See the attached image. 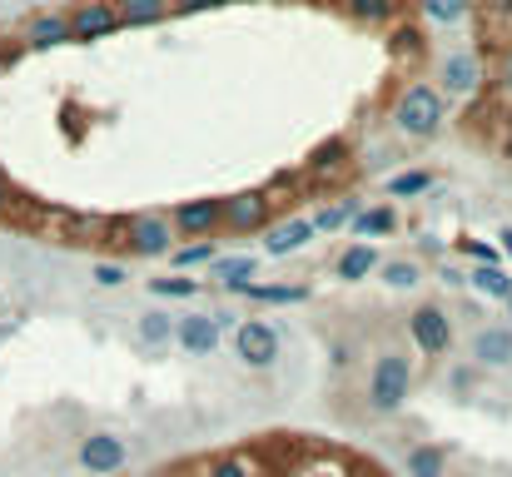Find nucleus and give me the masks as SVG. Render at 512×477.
Masks as SVG:
<instances>
[{
  "instance_id": "obj_1",
  "label": "nucleus",
  "mask_w": 512,
  "mask_h": 477,
  "mask_svg": "<svg viewBox=\"0 0 512 477\" xmlns=\"http://www.w3.org/2000/svg\"><path fill=\"white\" fill-rule=\"evenodd\" d=\"M443 125H448V100H443L438 85L418 80V85H408L398 95V105H393V130L398 135H408V140H438Z\"/></svg>"
},
{
  "instance_id": "obj_2",
  "label": "nucleus",
  "mask_w": 512,
  "mask_h": 477,
  "mask_svg": "<svg viewBox=\"0 0 512 477\" xmlns=\"http://www.w3.org/2000/svg\"><path fill=\"white\" fill-rule=\"evenodd\" d=\"M413 398V358L403 348H378L368 368V408L373 413H403Z\"/></svg>"
},
{
  "instance_id": "obj_3",
  "label": "nucleus",
  "mask_w": 512,
  "mask_h": 477,
  "mask_svg": "<svg viewBox=\"0 0 512 477\" xmlns=\"http://www.w3.org/2000/svg\"><path fill=\"white\" fill-rule=\"evenodd\" d=\"M284 353V338L269 318H239L234 323V358L244 368H274Z\"/></svg>"
},
{
  "instance_id": "obj_4",
  "label": "nucleus",
  "mask_w": 512,
  "mask_h": 477,
  "mask_svg": "<svg viewBox=\"0 0 512 477\" xmlns=\"http://www.w3.org/2000/svg\"><path fill=\"white\" fill-rule=\"evenodd\" d=\"M75 463L90 477H115V473H125V463H130V443L120 433H110V428H95V433L80 438Z\"/></svg>"
},
{
  "instance_id": "obj_5",
  "label": "nucleus",
  "mask_w": 512,
  "mask_h": 477,
  "mask_svg": "<svg viewBox=\"0 0 512 477\" xmlns=\"http://www.w3.org/2000/svg\"><path fill=\"white\" fill-rule=\"evenodd\" d=\"M120 239H125V249H130L135 259H170L174 254L170 214H135V219H125Z\"/></svg>"
},
{
  "instance_id": "obj_6",
  "label": "nucleus",
  "mask_w": 512,
  "mask_h": 477,
  "mask_svg": "<svg viewBox=\"0 0 512 477\" xmlns=\"http://www.w3.org/2000/svg\"><path fill=\"white\" fill-rule=\"evenodd\" d=\"M170 224H174V239L199 244V239H209V234H219V229H224V199H219V194L184 199V204H174L170 209Z\"/></svg>"
},
{
  "instance_id": "obj_7",
  "label": "nucleus",
  "mask_w": 512,
  "mask_h": 477,
  "mask_svg": "<svg viewBox=\"0 0 512 477\" xmlns=\"http://www.w3.org/2000/svg\"><path fill=\"white\" fill-rule=\"evenodd\" d=\"M408 338H413V348L423 358H443L453 348V318H448V309L443 304H418L408 314Z\"/></svg>"
},
{
  "instance_id": "obj_8",
  "label": "nucleus",
  "mask_w": 512,
  "mask_h": 477,
  "mask_svg": "<svg viewBox=\"0 0 512 477\" xmlns=\"http://www.w3.org/2000/svg\"><path fill=\"white\" fill-rule=\"evenodd\" d=\"M274 224V199L269 189H239L224 199V229L229 234H264Z\"/></svg>"
},
{
  "instance_id": "obj_9",
  "label": "nucleus",
  "mask_w": 512,
  "mask_h": 477,
  "mask_svg": "<svg viewBox=\"0 0 512 477\" xmlns=\"http://www.w3.org/2000/svg\"><path fill=\"white\" fill-rule=\"evenodd\" d=\"M70 15V45H95V40H110L120 30V10L115 0H80Z\"/></svg>"
},
{
  "instance_id": "obj_10",
  "label": "nucleus",
  "mask_w": 512,
  "mask_h": 477,
  "mask_svg": "<svg viewBox=\"0 0 512 477\" xmlns=\"http://www.w3.org/2000/svg\"><path fill=\"white\" fill-rule=\"evenodd\" d=\"M468 363H473V368H488V373L512 368V328L508 323H483V328L468 338Z\"/></svg>"
},
{
  "instance_id": "obj_11",
  "label": "nucleus",
  "mask_w": 512,
  "mask_h": 477,
  "mask_svg": "<svg viewBox=\"0 0 512 477\" xmlns=\"http://www.w3.org/2000/svg\"><path fill=\"white\" fill-rule=\"evenodd\" d=\"M438 90H443V100H448V95H478V90H483V60H478L473 50L443 55V65H438Z\"/></svg>"
},
{
  "instance_id": "obj_12",
  "label": "nucleus",
  "mask_w": 512,
  "mask_h": 477,
  "mask_svg": "<svg viewBox=\"0 0 512 477\" xmlns=\"http://www.w3.org/2000/svg\"><path fill=\"white\" fill-rule=\"evenodd\" d=\"M174 343L189 353V358H209L219 348V328H214V314H184L174 318Z\"/></svg>"
},
{
  "instance_id": "obj_13",
  "label": "nucleus",
  "mask_w": 512,
  "mask_h": 477,
  "mask_svg": "<svg viewBox=\"0 0 512 477\" xmlns=\"http://www.w3.org/2000/svg\"><path fill=\"white\" fill-rule=\"evenodd\" d=\"M314 234H319L314 219H284V224H269V229H264V254H269V259H289V254H299Z\"/></svg>"
},
{
  "instance_id": "obj_14",
  "label": "nucleus",
  "mask_w": 512,
  "mask_h": 477,
  "mask_svg": "<svg viewBox=\"0 0 512 477\" xmlns=\"http://www.w3.org/2000/svg\"><path fill=\"white\" fill-rule=\"evenodd\" d=\"M25 45L30 50H55V45H70V15L65 10H40L25 20Z\"/></svg>"
},
{
  "instance_id": "obj_15",
  "label": "nucleus",
  "mask_w": 512,
  "mask_h": 477,
  "mask_svg": "<svg viewBox=\"0 0 512 477\" xmlns=\"http://www.w3.org/2000/svg\"><path fill=\"white\" fill-rule=\"evenodd\" d=\"M388 234H398V209H393V204H363V209L353 214V239H358V244L388 239Z\"/></svg>"
},
{
  "instance_id": "obj_16",
  "label": "nucleus",
  "mask_w": 512,
  "mask_h": 477,
  "mask_svg": "<svg viewBox=\"0 0 512 477\" xmlns=\"http://www.w3.org/2000/svg\"><path fill=\"white\" fill-rule=\"evenodd\" d=\"M254 269H259L254 254H229V259H214V264H209V274H214V284H219L224 294H239L244 284H254Z\"/></svg>"
},
{
  "instance_id": "obj_17",
  "label": "nucleus",
  "mask_w": 512,
  "mask_h": 477,
  "mask_svg": "<svg viewBox=\"0 0 512 477\" xmlns=\"http://www.w3.org/2000/svg\"><path fill=\"white\" fill-rule=\"evenodd\" d=\"M378 264H383V254L373 244H348L339 254V264H334V274H339L343 284H363L368 274H378Z\"/></svg>"
},
{
  "instance_id": "obj_18",
  "label": "nucleus",
  "mask_w": 512,
  "mask_h": 477,
  "mask_svg": "<svg viewBox=\"0 0 512 477\" xmlns=\"http://www.w3.org/2000/svg\"><path fill=\"white\" fill-rule=\"evenodd\" d=\"M120 10V30H150L160 20H170V0H115Z\"/></svg>"
},
{
  "instance_id": "obj_19",
  "label": "nucleus",
  "mask_w": 512,
  "mask_h": 477,
  "mask_svg": "<svg viewBox=\"0 0 512 477\" xmlns=\"http://www.w3.org/2000/svg\"><path fill=\"white\" fill-rule=\"evenodd\" d=\"M348 159H353V145H348L343 135H334V140H324V145H314V150H309V159H304V174H314V179L339 174Z\"/></svg>"
},
{
  "instance_id": "obj_20",
  "label": "nucleus",
  "mask_w": 512,
  "mask_h": 477,
  "mask_svg": "<svg viewBox=\"0 0 512 477\" xmlns=\"http://www.w3.org/2000/svg\"><path fill=\"white\" fill-rule=\"evenodd\" d=\"M468 289H478L483 299L508 304L512 299V274L503 269V264H473V269H468Z\"/></svg>"
},
{
  "instance_id": "obj_21",
  "label": "nucleus",
  "mask_w": 512,
  "mask_h": 477,
  "mask_svg": "<svg viewBox=\"0 0 512 477\" xmlns=\"http://www.w3.org/2000/svg\"><path fill=\"white\" fill-rule=\"evenodd\" d=\"M403 477H448V448H438V443H418V448H408Z\"/></svg>"
},
{
  "instance_id": "obj_22",
  "label": "nucleus",
  "mask_w": 512,
  "mask_h": 477,
  "mask_svg": "<svg viewBox=\"0 0 512 477\" xmlns=\"http://www.w3.org/2000/svg\"><path fill=\"white\" fill-rule=\"evenodd\" d=\"M403 5L408 0H343V10H348L353 25H393L403 15Z\"/></svg>"
},
{
  "instance_id": "obj_23",
  "label": "nucleus",
  "mask_w": 512,
  "mask_h": 477,
  "mask_svg": "<svg viewBox=\"0 0 512 477\" xmlns=\"http://www.w3.org/2000/svg\"><path fill=\"white\" fill-rule=\"evenodd\" d=\"M378 279H383L393 294H413L428 274H423V264H418V259H383V264H378Z\"/></svg>"
},
{
  "instance_id": "obj_24",
  "label": "nucleus",
  "mask_w": 512,
  "mask_h": 477,
  "mask_svg": "<svg viewBox=\"0 0 512 477\" xmlns=\"http://www.w3.org/2000/svg\"><path fill=\"white\" fill-rule=\"evenodd\" d=\"M239 294L254 299V304H304L314 289L309 284H244Z\"/></svg>"
},
{
  "instance_id": "obj_25",
  "label": "nucleus",
  "mask_w": 512,
  "mask_h": 477,
  "mask_svg": "<svg viewBox=\"0 0 512 477\" xmlns=\"http://www.w3.org/2000/svg\"><path fill=\"white\" fill-rule=\"evenodd\" d=\"M135 333H140V343H145L150 353H160V348L174 343V318L165 314V309H150V314L135 323Z\"/></svg>"
},
{
  "instance_id": "obj_26",
  "label": "nucleus",
  "mask_w": 512,
  "mask_h": 477,
  "mask_svg": "<svg viewBox=\"0 0 512 477\" xmlns=\"http://www.w3.org/2000/svg\"><path fill=\"white\" fill-rule=\"evenodd\" d=\"M219 254H214V239H199V244H174L170 264L179 274H189V269H209Z\"/></svg>"
},
{
  "instance_id": "obj_27",
  "label": "nucleus",
  "mask_w": 512,
  "mask_h": 477,
  "mask_svg": "<svg viewBox=\"0 0 512 477\" xmlns=\"http://www.w3.org/2000/svg\"><path fill=\"white\" fill-rule=\"evenodd\" d=\"M433 189V169H403L388 179V199H413V194H428Z\"/></svg>"
},
{
  "instance_id": "obj_28",
  "label": "nucleus",
  "mask_w": 512,
  "mask_h": 477,
  "mask_svg": "<svg viewBox=\"0 0 512 477\" xmlns=\"http://www.w3.org/2000/svg\"><path fill=\"white\" fill-rule=\"evenodd\" d=\"M418 10H423V20H433V25H458V20L473 10V0H418Z\"/></svg>"
},
{
  "instance_id": "obj_29",
  "label": "nucleus",
  "mask_w": 512,
  "mask_h": 477,
  "mask_svg": "<svg viewBox=\"0 0 512 477\" xmlns=\"http://www.w3.org/2000/svg\"><path fill=\"white\" fill-rule=\"evenodd\" d=\"M199 477H259V468L244 458V453H229V458H214V463H204Z\"/></svg>"
},
{
  "instance_id": "obj_30",
  "label": "nucleus",
  "mask_w": 512,
  "mask_h": 477,
  "mask_svg": "<svg viewBox=\"0 0 512 477\" xmlns=\"http://www.w3.org/2000/svg\"><path fill=\"white\" fill-rule=\"evenodd\" d=\"M150 294H155V299H194V294H199V279H184V274L150 279Z\"/></svg>"
},
{
  "instance_id": "obj_31",
  "label": "nucleus",
  "mask_w": 512,
  "mask_h": 477,
  "mask_svg": "<svg viewBox=\"0 0 512 477\" xmlns=\"http://www.w3.org/2000/svg\"><path fill=\"white\" fill-rule=\"evenodd\" d=\"M358 209H363L358 199H343V204H334V209H319V214H314V229H319V234H324V229H343Z\"/></svg>"
},
{
  "instance_id": "obj_32",
  "label": "nucleus",
  "mask_w": 512,
  "mask_h": 477,
  "mask_svg": "<svg viewBox=\"0 0 512 477\" xmlns=\"http://www.w3.org/2000/svg\"><path fill=\"white\" fill-rule=\"evenodd\" d=\"M90 279H95V284H100V289H120V284H130V269H125V264H120V259H100V264H95V274H90Z\"/></svg>"
},
{
  "instance_id": "obj_33",
  "label": "nucleus",
  "mask_w": 512,
  "mask_h": 477,
  "mask_svg": "<svg viewBox=\"0 0 512 477\" xmlns=\"http://www.w3.org/2000/svg\"><path fill=\"white\" fill-rule=\"evenodd\" d=\"M458 254L473 259V264H503L498 244H483V239H458Z\"/></svg>"
},
{
  "instance_id": "obj_34",
  "label": "nucleus",
  "mask_w": 512,
  "mask_h": 477,
  "mask_svg": "<svg viewBox=\"0 0 512 477\" xmlns=\"http://www.w3.org/2000/svg\"><path fill=\"white\" fill-rule=\"evenodd\" d=\"M224 0H170L174 15H204V10H219Z\"/></svg>"
},
{
  "instance_id": "obj_35",
  "label": "nucleus",
  "mask_w": 512,
  "mask_h": 477,
  "mask_svg": "<svg viewBox=\"0 0 512 477\" xmlns=\"http://www.w3.org/2000/svg\"><path fill=\"white\" fill-rule=\"evenodd\" d=\"M498 95L512 105V50H503V60H498Z\"/></svg>"
},
{
  "instance_id": "obj_36",
  "label": "nucleus",
  "mask_w": 512,
  "mask_h": 477,
  "mask_svg": "<svg viewBox=\"0 0 512 477\" xmlns=\"http://www.w3.org/2000/svg\"><path fill=\"white\" fill-rule=\"evenodd\" d=\"M393 50H398V55H418V30H408V25H403V30H398V40H393Z\"/></svg>"
},
{
  "instance_id": "obj_37",
  "label": "nucleus",
  "mask_w": 512,
  "mask_h": 477,
  "mask_svg": "<svg viewBox=\"0 0 512 477\" xmlns=\"http://www.w3.org/2000/svg\"><path fill=\"white\" fill-rule=\"evenodd\" d=\"M15 209V184H10V174L0 169V214H10Z\"/></svg>"
},
{
  "instance_id": "obj_38",
  "label": "nucleus",
  "mask_w": 512,
  "mask_h": 477,
  "mask_svg": "<svg viewBox=\"0 0 512 477\" xmlns=\"http://www.w3.org/2000/svg\"><path fill=\"white\" fill-rule=\"evenodd\" d=\"M443 284H453V289H463V284H468V274H458V269H443Z\"/></svg>"
},
{
  "instance_id": "obj_39",
  "label": "nucleus",
  "mask_w": 512,
  "mask_h": 477,
  "mask_svg": "<svg viewBox=\"0 0 512 477\" xmlns=\"http://www.w3.org/2000/svg\"><path fill=\"white\" fill-rule=\"evenodd\" d=\"M498 254H508V259H512V229H503V234H498Z\"/></svg>"
},
{
  "instance_id": "obj_40",
  "label": "nucleus",
  "mask_w": 512,
  "mask_h": 477,
  "mask_svg": "<svg viewBox=\"0 0 512 477\" xmlns=\"http://www.w3.org/2000/svg\"><path fill=\"white\" fill-rule=\"evenodd\" d=\"M224 5H264V0H224Z\"/></svg>"
},
{
  "instance_id": "obj_41",
  "label": "nucleus",
  "mask_w": 512,
  "mask_h": 477,
  "mask_svg": "<svg viewBox=\"0 0 512 477\" xmlns=\"http://www.w3.org/2000/svg\"><path fill=\"white\" fill-rule=\"evenodd\" d=\"M508 328H512V299H508Z\"/></svg>"
}]
</instances>
